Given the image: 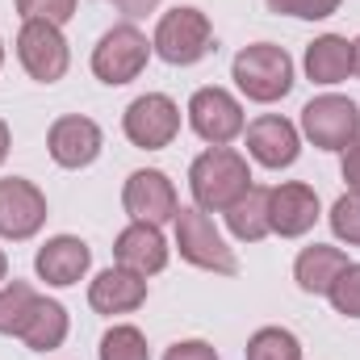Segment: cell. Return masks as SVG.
<instances>
[{"label": "cell", "mask_w": 360, "mask_h": 360, "mask_svg": "<svg viewBox=\"0 0 360 360\" xmlns=\"http://www.w3.org/2000/svg\"><path fill=\"white\" fill-rule=\"evenodd\" d=\"M231 80H235V89L243 92L248 101L272 105V101L289 96V89H293V59L276 42H252V46H243L235 55Z\"/></svg>", "instance_id": "2"}, {"label": "cell", "mask_w": 360, "mask_h": 360, "mask_svg": "<svg viewBox=\"0 0 360 360\" xmlns=\"http://www.w3.org/2000/svg\"><path fill=\"white\" fill-rule=\"evenodd\" d=\"M101 360H151L147 348V335L134 327V323H113L105 335H101Z\"/></svg>", "instance_id": "23"}, {"label": "cell", "mask_w": 360, "mask_h": 360, "mask_svg": "<svg viewBox=\"0 0 360 360\" xmlns=\"http://www.w3.org/2000/svg\"><path fill=\"white\" fill-rule=\"evenodd\" d=\"M8 281V256H4V248H0V285Z\"/></svg>", "instance_id": "33"}, {"label": "cell", "mask_w": 360, "mask_h": 360, "mask_svg": "<svg viewBox=\"0 0 360 360\" xmlns=\"http://www.w3.org/2000/svg\"><path fill=\"white\" fill-rule=\"evenodd\" d=\"M352 55H356V76H360V38L352 42Z\"/></svg>", "instance_id": "34"}, {"label": "cell", "mask_w": 360, "mask_h": 360, "mask_svg": "<svg viewBox=\"0 0 360 360\" xmlns=\"http://www.w3.org/2000/svg\"><path fill=\"white\" fill-rule=\"evenodd\" d=\"M188 188H193V205L205 214H226L248 188H252V168L248 155H239L235 147H210L193 160L188 168Z\"/></svg>", "instance_id": "1"}, {"label": "cell", "mask_w": 360, "mask_h": 360, "mask_svg": "<svg viewBox=\"0 0 360 360\" xmlns=\"http://www.w3.org/2000/svg\"><path fill=\"white\" fill-rule=\"evenodd\" d=\"M319 214H323V210H319V193H314L310 184L285 180V184L269 188V226H272V235H281V239H302L306 231H314Z\"/></svg>", "instance_id": "14"}, {"label": "cell", "mask_w": 360, "mask_h": 360, "mask_svg": "<svg viewBox=\"0 0 360 360\" xmlns=\"http://www.w3.org/2000/svg\"><path fill=\"white\" fill-rule=\"evenodd\" d=\"M168 256H172V248H168L164 231L151 226V222H130V226L113 239V260H117L122 269L139 272V276L164 272L168 269Z\"/></svg>", "instance_id": "16"}, {"label": "cell", "mask_w": 360, "mask_h": 360, "mask_svg": "<svg viewBox=\"0 0 360 360\" xmlns=\"http://www.w3.org/2000/svg\"><path fill=\"white\" fill-rule=\"evenodd\" d=\"M188 126L201 143L210 147H231L243 130H248V117H243V105L239 96H231L226 89L210 84V89H197L188 96Z\"/></svg>", "instance_id": "9"}, {"label": "cell", "mask_w": 360, "mask_h": 360, "mask_svg": "<svg viewBox=\"0 0 360 360\" xmlns=\"http://www.w3.org/2000/svg\"><path fill=\"white\" fill-rule=\"evenodd\" d=\"M302 134L319 151H348L360 139V109L356 101L340 92H323L302 105Z\"/></svg>", "instance_id": "6"}, {"label": "cell", "mask_w": 360, "mask_h": 360, "mask_svg": "<svg viewBox=\"0 0 360 360\" xmlns=\"http://www.w3.org/2000/svg\"><path fill=\"white\" fill-rule=\"evenodd\" d=\"M151 38L134 25V21H122L113 30H105L92 46V76L109 89H122L130 80H139L147 72V59H151Z\"/></svg>", "instance_id": "4"}, {"label": "cell", "mask_w": 360, "mask_h": 360, "mask_svg": "<svg viewBox=\"0 0 360 360\" xmlns=\"http://www.w3.org/2000/svg\"><path fill=\"white\" fill-rule=\"evenodd\" d=\"M122 134L143 151H164L180 134V105L168 92H143L122 113Z\"/></svg>", "instance_id": "8"}, {"label": "cell", "mask_w": 360, "mask_h": 360, "mask_svg": "<svg viewBox=\"0 0 360 360\" xmlns=\"http://www.w3.org/2000/svg\"><path fill=\"white\" fill-rule=\"evenodd\" d=\"M105 4H113L126 21H139V17H147V13L160 8V0H105Z\"/></svg>", "instance_id": "30"}, {"label": "cell", "mask_w": 360, "mask_h": 360, "mask_svg": "<svg viewBox=\"0 0 360 360\" xmlns=\"http://www.w3.org/2000/svg\"><path fill=\"white\" fill-rule=\"evenodd\" d=\"M340 172H344V180H348V188H352V193H360V139L348 147V151H344Z\"/></svg>", "instance_id": "31"}, {"label": "cell", "mask_w": 360, "mask_h": 360, "mask_svg": "<svg viewBox=\"0 0 360 360\" xmlns=\"http://www.w3.org/2000/svg\"><path fill=\"white\" fill-rule=\"evenodd\" d=\"M226 226L239 243H260L269 239L272 226H269V188L264 184H252L231 210H226Z\"/></svg>", "instance_id": "21"}, {"label": "cell", "mask_w": 360, "mask_h": 360, "mask_svg": "<svg viewBox=\"0 0 360 360\" xmlns=\"http://www.w3.org/2000/svg\"><path fill=\"white\" fill-rule=\"evenodd\" d=\"M248 360H302V340L289 327H260L248 340Z\"/></svg>", "instance_id": "24"}, {"label": "cell", "mask_w": 360, "mask_h": 360, "mask_svg": "<svg viewBox=\"0 0 360 360\" xmlns=\"http://www.w3.org/2000/svg\"><path fill=\"white\" fill-rule=\"evenodd\" d=\"M176 252L184 264L205 272H218V276H235L239 272V260H235V248L222 239V231L214 226V218L197 205H180L176 218Z\"/></svg>", "instance_id": "5"}, {"label": "cell", "mask_w": 360, "mask_h": 360, "mask_svg": "<svg viewBox=\"0 0 360 360\" xmlns=\"http://www.w3.org/2000/svg\"><path fill=\"white\" fill-rule=\"evenodd\" d=\"M21 21H51V25H68L76 17L80 0H13Z\"/></svg>", "instance_id": "27"}, {"label": "cell", "mask_w": 360, "mask_h": 360, "mask_svg": "<svg viewBox=\"0 0 360 360\" xmlns=\"http://www.w3.org/2000/svg\"><path fill=\"white\" fill-rule=\"evenodd\" d=\"M164 360H218V352H214V344H205V340H176V344L164 352Z\"/></svg>", "instance_id": "29"}, {"label": "cell", "mask_w": 360, "mask_h": 360, "mask_svg": "<svg viewBox=\"0 0 360 360\" xmlns=\"http://www.w3.org/2000/svg\"><path fill=\"white\" fill-rule=\"evenodd\" d=\"M302 68H306V80H314V84H344L348 76H356L352 42L344 34H319L306 46Z\"/></svg>", "instance_id": "18"}, {"label": "cell", "mask_w": 360, "mask_h": 360, "mask_svg": "<svg viewBox=\"0 0 360 360\" xmlns=\"http://www.w3.org/2000/svg\"><path fill=\"white\" fill-rule=\"evenodd\" d=\"M0 68H4V42H0Z\"/></svg>", "instance_id": "35"}, {"label": "cell", "mask_w": 360, "mask_h": 360, "mask_svg": "<svg viewBox=\"0 0 360 360\" xmlns=\"http://www.w3.org/2000/svg\"><path fill=\"white\" fill-rule=\"evenodd\" d=\"M327 222H331V231H335V239H340V243L360 248V193H352V188H348V193L331 205Z\"/></svg>", "instance_id": "25"}, {"label": "cell", "mask_w": 360, "mask_h": 360, "mask_svg": "<svg viewBox=\"0 0 360 360\" xmlns=\"http://www.w3.org/2000/svg\"><path fill=\"white\" fill-rule=\"evenodd\" d=\"M8 147H13V130H8V122L0 117V164L8 160Z\"/></svg>", "instance_id": "32"}, {"label": "cell", "mask_w": 360, "mask_h": 360, "mask_svg": "<svg viewBox=\"0 0 360 360\" xmlns=\"http://www.w3.org/2000/svg\"><path fill=\"white\" fill-rule=\"evenodd\" d=\"M68 331H72L68 306H63V302H55V297H42V293H38V302L30 306V314H25L21 331H17V340H21L30 352H55V348H63Z\"/></svg>", "instance_id": "19"}, {"label": "cell", "mask_w": 360, "mask_h": 360, "mask_svg": "<svg viewBox=\"0 0 360 360\" xmlns=\"http://www.w3.org/2000/svg\"><path fill=\"white\" fill-rule=\"evenodd\" d=\"M327 302L335 306V314L360 319V264H348V269L335 276V285L327 289Z\"/></svg>", "instance_id": "26"}, {"label": "cell", "mask_w": 360, "mask_h": 360, "mask_svg": "<svg viewBox=\"0 0 360 360\" xmlns=\"http://www.w3.org/2000/svg\"><path fill=\"white\" fill-rule=\"evenodd\" d=\"M122 210L130 214V222H151V226L172 222L176 210H180L172 176L160 172V168H139V172H130L126 184H122Z\"/></svg>", "instance_id": "10"}, {"label": "cell", "mask_w": 360, "mask_h": 360, "mask_svg": "<svg viewBox=\"0 0 360 360\" xmlns=\"http://www.w3.org/2000/svg\"><path fill=\"white\" fill-rule=\"evenodd\" d=\"M17 59L30 80L38 84H59L72 68V46L63 38V25L51 21H21L17 30Z\"/></svg>", "instance_id": "7"}, {"label": "cell", "mask_w": 360, "mask_h": 360, "mask_svg": "<svg viewBox=\"0 0 360 360\" xmlns=\"http://www.w3.org/2000/svg\"><path fill=\"white\" fill-rule=\"evenodd\" d=\"M151 51L172 63V68H193L201 63L210 51H214V25L201 8L193 4H176L168 8L160 21H155V34H151Z\"/></svg>", "instance_id": "3"}, {"label": "cell", "mask_w": 360, "mask_h": 360, "mask_svg": "<svg viewBox=\"0 0 360 360\" xmlns=\"http://www.w3.org/2000/svg\"><path fill=\"white\" fill-rule=\"evenodd\" d=\"M101 147H105V134H101V126H96L92 117H84V113H63V117H55L51 130H46V151H51V160H55L59 168H68V172L96 164Z\"/></svg>", "instance_id": "13"}, {"label": "cell", "mask_w": 360, "mask_h": 360, "mask_svg": "<svg viewBox=\"0 0 360 360\" xmlns=\"http://www.w3.org/2000/svg\"><path fill=\"white\" fill-rule=\"evenodd\" d=\"M344 0H269L272 13L281 17H297V21H327L331 13H340Z\"/></svg>", "instance_id": "28"}, {"label": "cell", "mask_w": 360, "mask_h": 360, "mask_svg": "<svg viewBox=\"0 0 360 360\" xmlns=\"http://www.w3.org/2000/svg\"><path fill=\"white\" fill-rule=\"evenodd\" d=\"M89 269H92V248L80 235H55V239H46V243L38 248V256H34L38 281L55 285V289L80 285Z\"/></svg>", "instance_id": "15"}, {"label": "cell", "mask_w": 360, "mask_h": 360, "mask_svg": "<svg viewBox=\"0 0 360 360\" xmlns=\"http://www.w3.org/2000/svg\"><path fill=\"white\" fill-rule=\"evenodd\" d=\"M46 193L25 176H0V239H34L46 226Z\"/></svg>", "instance_id": "11"}, {"label": "cell", "mask_w": 360, "mask_h": 360, "mask_svg": "<svg viewBox=\"0 0 360 360\" xmlns=\"http://www.w3.org/2000/svg\"><path fill=\"white\" fill-rule=\"evenodd\" d=\"M348 252L344 248H331V243H310L297 252L293 260V281L302 293H314V297H327V289L335 285V276L348 269Z\"/></svg>", "instance_id": "20"}, {"label": "cell", "mask_w": 360, "mask_h": 360, "mask_svg": "<svg viewBox=\"0 0 360 360\" xmlns=\"http://www.w3.org/2000/svg\"><path fill=\"white\" fill-rule=\"evenodd\" d=\"M147 302V276H139V272L122 269V264H113V269L96 272L89 285V306L96 314H130V310H139Z\"/></svg>", "instance_id": "17"}, {"label": "cell", "mask_w": 360, "mask_h": 360, "mask_svg": "<svg viewBox=\"0 0 360 360\" xmlns=\"http://www.w3.org/2000/svg\"><path fill=\"white\" fill-rule=\"evenodd\" d=\"M34 302H38V289L30 281H4L0 285V335H17Z\"/></svg>", "instance_id": "22"}, {"label": "cell", "mask_w": 360, "mask_h": 360, "mask_svg": "<svg viewBox=\"0 0 360 360\" xmlns=\"http://www.w3.org/2000/svg\"><path fill=\"white\" fill-rule=\"evenodd\" d=\"M243 139H248V155L269 172L293 168L302 155V130L281 113H260L256 122H248Z\"/></svg>", "instance_id": "12"}]
</instances>
